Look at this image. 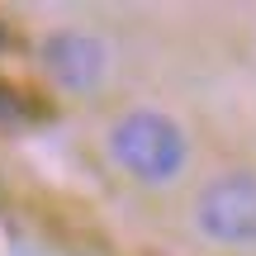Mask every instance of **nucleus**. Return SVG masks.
<instances>
[{
	"label": "nucleus",
	"mask_w": 256,
	"mask_h": 256,
	"mask_svg": "<svg viewBox=\"0 0 256 256\" xmlns=\"http://www.w3.org/2000/svg\"><path fill=\"white\" fill-rule=\"evenodd\" d=\"M104 152L128 180L171 185L190 162V138L162 110H124L104 133Z\"/></svg>",
	"instance_id": "nucleus-1"
},
{
	"label": "nucleus",
	"mask_w": 256,
	"mask_h": 256,
	"mask_svg": "<svg viewBox=\"0 0 256 256\" xmlns=\"http://www.w3.org/2000/svg\"><path fill=\"white\" fill-rule=\"evenodd\" d=\"M190 218L214 247H256V171H218L200 185Z\"/></svg>",
	"instance_id": "nucleus-2"
},
{
	"label": "nucleus",
	"mask_w": 256,
	"mask_h": 256,
	"mask_svg": "<svg viewBox=\"0 0 256 256\" xmlns=\"http://www.w3.org/2000/svg\"><path fill=\"white\" fill-rule=\"evenodd\" d=\"M38 62L43 72L52 76L57 90H72V95H86L104 81L110 72V52L95 34L86 28H52V34L38 43Z\"/></svg>",
	"instance_id": "nucleus-3"
},
{
	"label": "nucleus",
	"mask_w": 256,
	"mask_h": 256,
	"mask_svg": "<svg viewBox=\"0 0 256 256\" xmlns=\"http://www.w3.org/2000/svg\"><path fill=\"white\" fill-rule=\"evenodd\" d=\"M19 119H28V100L14 90V86L0 81V124H19Z\"/></svg>",
	"instance_id": "nucleus-4"
},
{
	"label": "nucleus",
	"mask_w": 256,
	"mask_h": 256,
	"mask_svg": "<svg viewBox=\"0 0 256 256\" xmlns=\"http://www.w3.org/2000/svg\"><path fill=\"white\" fill-rule=\"evenodd\" d=\"M0 48H5V24H0Z\"/></svg>",
	"instance_id": "nucleus-5"
}]
</instances>
